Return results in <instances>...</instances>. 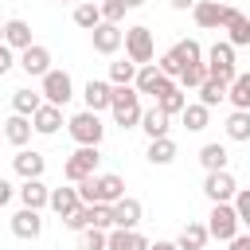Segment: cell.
Instances as JSON below:
<instances>
[{
	"label": "cell",
	"mask_w": 250,
	"mask_h": 250,
	"mask_svg": "<svg viewBox=\"0 0 250 250\" xmlns=\"http://www.w3.org/2000/svg\"><path fill=\"white\" fill-rule=\"evenodd\" d=\"M105 246H109V230H98V227L78 230V250H105Z\"/></svg>",
	"instance_id": "cell-38"
},
{
	"label": "cell",
	"mask_w": 250,
	"mask_h": 250,
	"mask_svg": "<svg viewBox=\"0 0 250 250\" xmlns=\"http://www.w3.org/2000/svg\"><path fill=\"white\" fill-rule=\"evenodd\" d=\"M234 191H238V184H234L230 168H227V172H207V176H203V195H207L211 203H230Z\"/></svg>",
	"instance_id": "cell-12"
},
{
	"label": "cell",
	"mask_w": 250,
	"mask_h": 250,
	"mask_svg": "<svg viewBox=\"0 0 250 250\" xmlns=\"http://www.w3.org/2000/svg\"><path fill=\"white\" fill-rule=\"evenodd\" d=\"M109 113H113V125L121 129H137L141 125V94L133 86H113V98H109Z\"/></svg>",
	"instance_id": "cell-2"
},
{
	"label": "cell",
	"mask_w": 250,
	"mask_h": 250,
	"mask_svg": "<svg viewBox=\"0 0 250 250\" xmlns=\"http://www.w3.org/2000/svg\"><path fill=\"white\" fill-rule=\"evenodd\" d=\"M168 121H172V117H168L164 109L148 105V109L141 113V125H137V129H145V137H148V141H156V137H168Z\"/></svg>",
	"instance_id": "cell-23"
},
{
	"label": "cell",
	"mask_w": 250,
	"mask_h": 250,
	"mask_svg": "<svg viewBox=\"0 0 250 250\" xmlns=\"http://www.w3.org/2000/svg\"><path fill=\"white\" fill-rule=\"evenodd\" d=\"M16 66H20L27 78H43V74L51 70V51H47L43 43H31L27 51H20V55H16Z\"/></svg>",
	"instance_id": "cell-11"
},
{
	"label": "cell",
	"mask_w": 250,
	"mask_h": 250,
	"mask_svg": "<svg viewBox=\"0 0 250 250\" xmlns=\"http://www.w3.org/2000/svg\"><path fill=\"white\" fill-rule=\"evenodd\" d=\"M16 195H20V203H23V207L43 211V207H47V199H51V188H47L43 180H23V184L16 188Z\"/></svg>",
	"instance_id": "cell-21"
},
{
	"label": "cell",
	"mask_w": 250,
	"mask_h": 250,
	"mask_svg": "<svg viewBox=\"0 0 250 250\" xmlns=\"http://www.w3.org/2000/svg\"><path fill=\"white\" fill-rule=\"evenodd\" d=\"M227 250H250V230H238V234L227 242Z\"/></svg>",
	"instance_id": "cell-45"
},
{
	"label": "cell",
	"mask_w": 250,
	"mask_h": 250,
	"mask_svg": "<svg viewBox=\"0 0 250 250\" xmlns=\"http://www.w3.org/2000/svg\"><path fill=\"white\" fill-rule=\"evenodd\" d=\"M160 82H164V74L156 70V62H148V66H137V78H133V90H137V94H148V98H152V94L160 90Z\"/></svg>",
	"instance_id": "cell-33"
},
{
	"label": "cell",
	"mask_w": 250,
	"mask_h": 250,
	"mask_svg": "<svg viewBox=\"0 0 250 250\" xmlns=\"http://www.w3.org/2000/svg\"><path fill=\"white\" fill-rule=\"evenodd\" d=\"M12 234H16V238H23V242H31V238H39V234H43V211H31V207H20V211L12 215Z\"/></svg>",
	"instance_id": "cell-15"
},
{
	"label": "cell",
	"mask_w": 250,
	"mask_h": 250,
	"mask_svg": "<svg viewBox=\"0 0 250 250\" xmlns=\"http://www.w3.org/2000/svg\"><path fill=\"white\" fill-rule=\"evenodd\" d=\"M12 168H16L20 180H43V172H47V156L35 152V148H16Z\"/></svg>",
	"instance_id": "cell-14"
},
{
	"label": "cell",
	"mask_w": 250,
	"mask_h": 250,
	"mask_svg": "<svg viewBox=\"0 0 250 250\" xmlns=\"http://www.w3.org/2000/svg\"><path fill=\"white\" fill-rule=\"evenodd\" d=\"M121 47H125V59H129V62H137V66H148V62L156 59V39H152V27H145V23L125 27Z\"/></svg>",
	"instance_id": "cell-3"
},
{
	"label": "cell",
	"mask_w": 250,
	"mask_h": 250,
	"mask_svg": "<svg viewBox=\"0 0 250 250\" xmlns=\"http://www.w3.org/2000/svg\"><path fill=\"white\" fill-rule=\"evenodd\" d=\"M207 234L215 238V242H230L242 227H238V215H234V207L230 203H211V215H207Z\"/></svg>",
	"instance_id": "cell-8"
},
{
	"label": "cell",
	"mask_w": 250,
	"mask_h": 250,
	"mask_svg": "<svg viewBox=\"0 0 250 250\" xmlns=\"http://www.w3.org/2000/svg\"><path fill=\"white\" fill-rule=\"evenodd\" d=\"M223 31H227V43H230V47H250V20H246V12L227 8Z\"/></svg>",
	"instance_id": "cell-17"
},
{
	"label": "cell",
	"mask_w": 250,
	"mask_h": 250,
	"mask_svg": "<svg viewBox=\"0 0 250 250\" xmlns=\"http://www.w3.org/2000/svg\"><path fill=\"white\" fill-rule=\"evenodd\" d=\"M168 4H172L176 12H191V8H195V0H168Z\"/></svg>",
	"instance_id": "cell-47"
},
{
	"label": "cell",
	"mask_w": 250,
	"mask_h": 250,
	"mask_svg": "<svg viewBox=\"0 0 250 250\" xmlns=\"http://www.w3.org/2000/svg\"><path fill=\"white\" fill-rule=\"evenodd\" d=\"M219 102H227V82H219V78H207V82L199 86V105L215 109Z\"/></svg>",
	"instance_id": "cell-35"
},
{
	"label": "cell",
	"mask_w": 250,
	"mask_h": 250,
	"mask_svg": "<svg viewBox=\"0 0 250 250\" xmlns=\"http://www.w3.org/2000/svg\"><path fill=\"white\" fill-rule=\"evenodd\" d=\"M172 55H176L184 66H191V62H203V47H199L195 39H180V43L172 47Z\"/></svg>",
	"instance_id": "cell-39"
},
{
	"label": "cell",
	"mask_w": 250,
	"mask_h": 250,
	"mask_svg": "<svg viewBox=\"0 0 250 250\" xmlns=\"http://www.w3.org/2000/svg\"><path fill=\"white\" fill-rule=\"evenodd\" d=\"M227 102L234 109H250V70H238L234 82L227 86Z\"/></svg>",
	"instance_id": "cell-32"
},
{
	"label": "cell",
	"mask_w": 250,
	"mask_h": 250,
	"mask_svg": "<svg viewBox=\"0 0 250 250\" xmlns=\"http://www.w3.org/2000/svg\"><path fill=\"white\" fill-rule=\"evenodd\" d=\"M31 117H20V113H12L8 121H4V141L8 145H16V148H23L27 141H31Z\"/></svg>",
	"instance_id": "cell-24"
},
{
	"label": "cell",
	"mask_w": 250,
	"mask_h": 250,
	"mask_svg": "<svg viewBox=\"0 0 250 250\" xmlns=\"http://www.w3.org/2000/svg\"><path fill=\"white\" fill-rule=\"evenodd\" d=\"M199 164H203L207 172H227V164H230V152H227V145H219V141L203 145V148H199Z\"/></svg>",
	"instance_id": "cell-27"
},
{
	"label": "cell",
	"mask_w": 250,
	"mask_h": 250,
	"mask_svg": "<svg viewBox=\"0 0 250 250\" xmlns=\"http://www.w3.org/2000/svg\"><path fill=\"white\" fill-rule=\"evenodd\" d=\"M39 82H43V86H39V94H43V102H47V105H59V109H62V105L74 98V82H70V74H66V70H59V66H51Z\"/></svg>",
	"instance_id": "cell-7"
},
{
	"label": "cell",
	"mask_w": 250,
	"mask_h": 250,
	"mask_svg": "<svg viewBox=\"0 0 250 250\" xmlns=\"http://www.w3.org/2000/svg\"><path fill=\"white\" fill-rule=\"evenodd\" d=\"M31 129H35L39 137H55V133L62 129V109H59V105H47V102H43V105H39V109L31 113Z\"/></svg>",
	"instance_id": "cell-19"
},
{
	"label": "cell",
	"mask_w": 250,
	"mask_h": 250,
	"mask_svg": "<svg viewBox=\"0 0 250 250\" xmlns=\"http://www.w3.org/2000/svg\"><path fill=\"white\" fill-rule=\"evenodd\" d=\"M98 164H102V152H98V148L78 145V148L62 160V176H66L70 184H82V180H90V176L98 172Z\"/></svg>",
	"instance_id": "cell-6"
},
{
	"label": "cell",
	"mask_w": 250,
	"mask_h": 250,
	"mask_svg": "<svg viewBox=\"0 0 250 250\" xmlns=\"http://www.w3.org/2000/svg\"><path fill=\"white\" fill-rule=\"evenodd\" d=\"M74 188H78V199L82 203H117L125 195V180L117 172H94L90 180H82Z\"/></svg>",
	"instance_id": "cell-1"
},
{
	"label": "cell",
	"mask_w": 250,
	"mask_h": 250,
	"mask_svg": "<svg viewBox=\"0 0 250 250\" xmlns=\"http://www.w3.org/2000/svg\"><path fill=\"white\" fill-rule=\"evenodd\" d=\"M180 121H184V129H188V133H203V129L211 125V109H207V105H199V102H188V105H184V113H180Z\"/></svg>",
	"instance_id": "cell-31"
},
{
	"label": "cell",
	"mask_w": 250,
	"mask_h": 250,
	"mask_svg": "<svg viewBox=\"0 0 250 250\" xmlns=\"http://www.w3.org/2000/svg\"><path fill=\"white\" fill-rule=\"evenodd\" d=\"M148 246H152V242H148L141 230H117V227H113L105 250H148Z\"/></svg>",
	"instance_id": "cell-29"
},
{
	"label": "cell",
	"mask_w": 250,
	"mask_h": 250,
	"mask_svg": "<svg viewBox=\"0 0 250 250\" xmlns=\"http://www.w3.org/2000/svg\"><path fill=\"white\" fill-rule=\"evenodd\" d=\"M12 195H16V188H12L8 180H0V207H8V203H12Z\"/></svg>",
	"instance_id": "cell-46"
},
{
	"label": "cell",
	"mask_w": 250,
	"mask_h": 250,
	"mask_svg": "<svg viewBox=\"0 0 250 250\" xmlns=\"http://www.w3.org/2000/svg\"><path fill=\"white\" fill-rule=\"evenodd\" d=\"M62 223H66L70 230H86V227L94 223V203H82V207H78V211H70Z\"/></svg>",
	"instance_id": "cell-41"
},
{
	"label": "cell",
	"mask_w": 250,
	"mask_h": 250,
	"mask_svg": "<svg viewBox=\"0 0 250 250\" xmlns=\"http://www.w3.org/2000/svg\"><path fill=\"white\" fill-rule=\"evenodd\" d=\"M39 105H43V94H39V90H31V86H20V90H12V109H16L20 117H31Z\"/></svg>",
	"instance_id": "cell-30"
},
{
	"label": "cell",
	"mask_w": 250,
	"mask_h": 250,
	"mask_svg": "<svg viewBox=\"0 0 250 250\" xmlns=\"http://www.w3.org/2000/svg\"><path fill=\"white\" fill-rule=\"evenodd\" d=\"M203 62H207V78H219V82H234V74H238V62H234V47L227 43V39H219V43H211L207 51H203Z\"/></svg>",
	"instance_id": "cell-4"
},
{
	"label": "cell",
	"mask_w": 250,
	"mask_h": 250,
	"mask_svg": "<svg viewBox=\"0 0 250 250\" xmlns=\"http://www.w3.org/2000/svg\"><path fill=\"white\" fill-rule=\"evenodd\" d=\"M148 250H176V242H152Z\"/></svg>",
	"instance_id": "cell-48"
},
{
	"label": "cell",
	"mask_w": 250,
	"mask_h": 250,
	"mask_svg": "<svg viewBox=\"0 0 250 250\" xmlns=\"http://www.w3.org/2000/svg\"><path fill=\"white\" fill-rule=\"evenodd\" d=\"M176 152H180V148H176V141H172V137H156V141H148V152H145V156H148V164L168 168V164L176 160Z\"/></svg>",
	"instance_id": "cell-26"
},
{
	"label": "cell",
	"mask_w": 250,
	"mask_h": 250,
	"mask_svg": "<svg viewBox=\"0 0 250 250\" xmlns=\"http://www.w3.org/2000/svg\"><path fill=\"white\" fill-rule=\"evenodd\" d=\"M156 70H160L164 78H180V70H184V62H180V59L172 55V47H168V51H164V55L156 59Z\"/></svg>",
	"instance_id": "cell-43"
},
{
	"label": "cell",
	"mask_w": 250,
	"mask_h": 250,
	"mask_svg": "<svg viewBox=\"0 0 250 250\" xmlns=\"http://www.w3.org/2000/svg\"><path fill=\"white\" fill-rule=\"evenodd\" d=\"M176 82H180V90H199V86L207 82V62H191V66H184Z\"/></svg>",
	"instance_id": "cell-36"
},
{
	"label": "cell",
	"mask_w": 250,
	"mask_h": 250,
	"mask_svg": "<svg viewBox=\"0 0 250 250\" xmlns=\"http://www.w3.org/2000/svg\"><path fill=\"white\" fill-rule=\"evenodd\" d=\"M141 4H145V0H125V8H141Z\"/></svg>",
	"instance_id": "cell-49"
},
{
	"label": "cell",
	"mask_w": 250,
	"mask_h": 250,
	"mask_svg": "<svg viewBox=\"0 0 250 250\" xmlns=\"http://www.w3.org/2000/svg\"><path fill=\"white\" fill-rule=\"evenodd\" d=\"M207 227L203 223H195V219H188L184 223V230H180V238H176V250H203L207 246Z\"/></svg>",
	"instance_id": "cell-25"
},
{
	"label": "cell",
	"mask_w": 250,
	"mask_h": 250,
	"mask_svg": "<svg viewBox=\"0 0 250 250\" xmlns=\"http://www.w3.org/2000/svg\"><path fill=\"white\" fill-rule=\"evenodd\" d=\"M0 137H4V121H0Z\"/></svg>",
	"instance_id": "cell-52"
},
{
	"label": "cell",
	"mask_w": 250,
	"mask_h": 250,
	"mask_svg": "<svg viewBox=\"0 0 250 250\" xmlns=\"http://www.w3.org/2000/svg\"><path fill=\"white\" fill-rule=\"evenodd\" d=\"M66 133L74 137V145L98 148V145H102V137H105V125H102V117H98V113H90V109H78V113L66 121Z\"/></svg>",
	"instance_id": "cell-5"
},
{
	"label": "cell",
	"mask_w": 250,
	"mask_h": 250,
	"mask_svg": "<svg viewBox=\"0 0 250 250\" xmlns=\"http://www.w3.org/2000/svg\"><path fill=\"white\" fill-rule=\"evenodd\" d=\"M12 66H16V51H12V47H4V43H0V78H4V74H8V70H12Z\"/></svg>",
	"instance_id": "cell-44"
},
{
	"label": "cell",
	"mask_w": 250,
	"mask_h": 250,
	"mask_svg": "<svg viewBox=\"0 0 250 250\" xmlns=\"http://www.w3.org/2000/svg\"><path fill=\"white\" fill-rule=\"evenodd\" d=\"M31 43H35V39H31V23H27V20L16 16V20L4 23V47H12V51L20 55V51H27Z\"/></svg>",
	"instance_id": "cell-20"
},
{
	"label": "cell",
	"mask_w": 250,
	"mask_h": 250,
	"mask_svg": "<svg viewBox=\"0 0 250 250\" xmlns=\"http://www.w3.org/2000/svg\"><path fill=\"white\" fill-rule=\"evenodd\" d=\"M98 8H102V23H117V27H121V20H125V12H129L125 0H102Z\"/></svg>",
	"instance_id": "cell-42"
},
{
	"label": "cell",
	"mask_w": 250,
	"mask_h": 250,
	"mask_svg": "<svg viewBox=\"0 0 250 250\" xmlns=\"http://www.w3.org/2000/svg\"><path fill=\"white\" fill-rule=\"evenodd\" d=\"M47 207L59 215V219H66L70 211H78L82 207V199H78V188L70 184V188H51V199H47Z\"/></svg>",
	"instance_id": "cell-22"
},
{
	"label": "cell",
	"mask_w": 250,
	"mask_h": 250,
	"mask_svg": "<svg viewBox=\"0 0 250 250\" xmlns=\"http://www.w3.org/2000/svg\"><path fill=\"white\" fill-rule=\"evenodd\" d=\"M74 23H78L82 31H94V27L102 23V8H98L94 0H78V4H74Z\"/></svg>",
	"instance_id": "cell-34"
},
{
	"label": "cell",
	"mask_w": 250,
	"mask_h": 250,
	"mask_svg": "<svg viewBox=\"0 0 250 250\" xmlns=\"http://www.w3.org/2000/svg\"><path fill=\"white\" fill-rule=\"evenodd\" d=\"M137 78V62L121 59V62H109V86H133Z\"/></svg>",
	"instance_id": "cell-37"
},
{
	"label": "cell",
	"mask_w": 250,
	"mask_h": 250,
	"mask_svg": "<svg viewBox=\"0 0 250 250\" xmlns=\"http://www.w3.org/2000/svg\"><path fill=\"white\" fill-rule=\"evenodd\" d=\"M109 219H113L117 230H137L141 219H145V203L133 199V195H121L117 203H109Z\"/></svg>",
	"instance_id": "cell-9"
},
{
	"label": "cell",
	"mask_w": 250,
	"mask_h": 250,
	"mask_svg": "<svg viewBox=\"0 0 250 250\" xmlns=\"http://www.w3.org/2000/svg\"><path fill=\"white\" fill-rule=\"evenodd\" d=\"M59 4H74V0H59Z\"/></svg>",
	"instance_id": "cell-51"
},
{
	"label": "cell",
	"mask_w": 250,
	"mask_h": 250,
	"mask_svg": "<svg viewBox=\"0 0 250 250\" xmlns=\"http://www.w3.org/2000/svg\"><path fill=\"white\" fill-rule=\"evenodd\" d=\"M109 98H113V86H109L105 78H90V82L82 86V102H86V109H90V113L109 109Z\"/></svg>",
	"instance_id": "cell-18"
},
{
	"label": "cell",
	"mask_w": 250,
	"mask_h": 250,
	"mask_svg": "<svg viewBox=\"0 0 250 250\" xmlns=\"http://www.w3.org/2000/svg\"><path fill=\"white\" fill-rule=\"evenodd\" d=\"M227 8H230V4H219V0H195L191 20H195V27H203V31H219L223 20H227Z\"/></svg>",
	"instance_id": "cell-13"
},
{
	"label": "cell",
	"mask_w": 250,
	"mask_h": 250,
	"mask_svg": "<svg viewBox=\"0 0 250 250\" xmlns=\"http://www.w3.org/2000/svg\"><path fill=\"white\" fill-rule=\"evenodd\" d=\"M246 20H250V12H246Z\"/></svg>",
	"instance_id": "cell-53"
},
{
	"label": "cell",
	"mask_w": 250,
	"mask_h": 250,
	"mask_svg": "<svg viewBox=\"0 0 250 250\" xmlns=\"http://www.w3.org/2000/svg\"><path fill=\"white\" fill-rule=\"evenodd\" d=\"M121 39H125V31H121L117 23H98V27L90 31V43H94L98 55H117V51H121Z\"/></svg>",
	"instance_id": "cell-16"
},
{
	"label": "cell",
	"mask_w": 250,
	"mask_h": 250,
	"mask_svg": "<svg viewBox=\"0 0 250 250\" xmlns=\"http://www.w3.org/2000/svg\"><path fill=\"white\" fill-rule=\"evenodd\" d=\"M0 43H4V23H0Z\"/></svg>",
	"instance_id": "cell-50"
},
{
	"label": "cell",
	"mask_w": 250,
	"mask_h": 250,
	"mask_svg": "<svg viewBox=\"0 0 250 250\" xmlns=\"http://www.w3.org/2000/svg\"><path fill=\"white\" fill-rule=\"evenodd\" d=\"M223 133H227V141H238V145L250 141V109H230Z\"/></svg>",
	"instance_id": "cell-28"
},
{
	"label": "cell",
	"mask_w": 250,
	"mask_h": 250,
	"mask_svg": "<svg viewBox=\"0 0 250 250\" xmlns=\"http://www.w3.org/2000/svg\"><path fill=\"white\" fill-rule=\"evenodd\" d=\"M152 105H156V109H164L168 117H180V113H184V105H188V94L180 90V82H176V78H164V82H160V90L152 94Z\"/></svg>",
	"instance_id": "cell-10"
},
{
	"label": "cell",
	"mask_w": 250,
	"mask_h": 250,
	"mask_svg": "<svg viewBox=\"0 0 250 250\" xmlns=\"http://www.w3.org/2000/svg\"><path fill=\"white\" fill-rule=\"evenodd\" d=\"M230 207H234V215H238V227L250 230V188H238L234 199H230Z\"/></svg>",
	"instance_id": "cell-40"
}]
</instances>
